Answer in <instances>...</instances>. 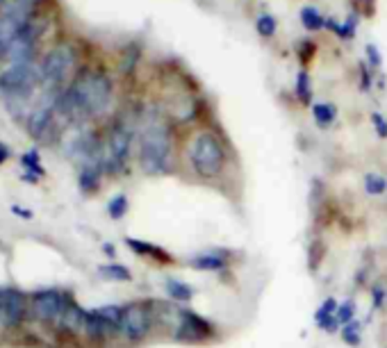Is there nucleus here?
Returning <instances> with one entry per match:
<instances>
[{"label":"nucleus","instance_id":"nucleus-12","mask_svg":"<svg viewBox=\"0 0 387 348\" xmlns=\"http://www.w3.org/2000/svg\"><path fill=\"white\" fill-rule=\"evenodd\" d=\"M228 257L230 253H219V250H207V253H198L189 257V266L194 271H205V273H219L228 269Z\"/></svg>","mask_w":387,"mask_h":348},{"label":"nucleus","instance_id":"nucleus-25","mask_svg":"<svg viewBox=\"0 0 387 348\" xmlns=\"http://www.w3.org/2000/svg\"><path fill=\"white\" fill-rule=\"evenodd\" d=\"M126 212H128V198H126V193H117V196L108 203V214L114 218V221H119V218L126 216Z\"/></svg>","mask_w":387,"mask_h":348},{"label":"nucleus","instance_id":"nucleus-9","mask_svg":"<svg viewBox=\"0 0 387 348\" xmlns=\"http://www.w3.org/2000/svg\"><path fill=\"white\" fill-rule=\"evenodd\" d=\"M71 301L67 296L62 294L58 289H44V291H37L35 296H32V314L39 319V321H46V323H58L60 317L67 310V305Z\"/></svg>","mask_w":387,"mask_h":348},{"label":"nucleus","instance_id":"nucleus-33","mask_svg":"<svg viewBox=\"0 0 387 348\" xmlns=\"http://www.w3.org/2000/svg\"><path fill=\"white\" fill-rule=\"evenodd\" d=\"M103 250H105V255H110V257H114V246H110V244H105V246H103Z\"/></svg>","mask_w":387,"mask_h":348},{"label":"nucleus","instance_id":"nucleus-18","mask_svg":"<svg viewBox=\"0 0 387 348\" xmlns=\"http://www.w3.org/2000/svg\"><path fill=\"white\" fill-rule=\"evenodd\" d=\"M98 273H101V278H105V280H117V282H130L132 280L130 269H126L123 264H105V266H98Z\"/></svg>","mask_w":387,"mask_h":348},{"label":"nucleus","instance_id":"nucleus-3","mask_svg":"<svg viewBox=\"0 0 387 348\" xmlns=\"http://www.w3.org/2000/svg\"><path fill=\"white\" fill-rule=\"evenodd\" d=\"M37 87H42V69H37L32 62L12 64L0 73V94L14 116L32 110L28 103L32 101Z\"/></svg>","mask_w":387,"mask_h":348},{"label":"nucleus","instance_id":"nucleus-2","mask_svg":"<svg viewBox=\"0 0 387 348\" xmlns=\"http://www.w3.org/2000/svg\"><path fill=\"white\" fill-rule=\"evenodd\" d=\"M173 141L169 125L162 119L150 116L144 121L139 132V166L146 175H164L171 171Z\"/></svg>","mask_w":387,"mask_h":348},{"label":"nucleus","instance_id":"nucleus-20","mask_svg":"<svg viewBox=\"0 0 387 348\" xmlns=\"http://www.w3.org/2000/svg\"><path fill=\"white\" fill-rule=\"evenodd\" d=\"M340 335H342V339H344L346 346L358 348L360 342H362V323H360L358 319H353L351 323H346V326H342Z\"/></svg>","mask_w":387,"mask_h":348},{"label":"nucleus","instance_id":"nucleus-5","mask_svg":"<svg viewBox=\"0 0 387 348\" xmlns=\"http://www.w3.org/2000/svg\"><path fill=\"white\" fill-rule=\"evenodd\" d=\"M42 92L48 94H62L64 82L76 69V53L71 46H58L46 55L42 67Z\"/></svg>","mask_w":387,"mask_h":348},{"label":"nucleus","instance_id":"nucleus-11","mask_svg":"<svg viewBox=\"0 0 387 348\" xmlns=\"http://www.w3.org/2000/svg\"><path fill=\"white\" fill-rule=\"evenodd\" d=\"M23 314H26V298H23L21 291L12 287H0V326H19Z\"/></svg>","mask_w":387,"mask_h":348},{"label":"nucleus","instance_id":"nucleus-15","mask_svg":"<svg viewBox=\"0 0 387 348\" xmlns=\"http://www.w3.org/2000/svg\"><path fill=\"white\" fill-rule=\"evenodd\" d=\"M126 244L130 246L137 255H146V257H153V260H160V262H171V255H169L166 250H162V248L155 246V244H148V241L128 237Z\"/></svg>","mask_w":387,"mask_h":348},{"label":"nucleus","instance_id":"nucleus-35","mask_svg":"<svg viewBox=\"0 0 387 348\" xmlns=\"http://www.w3.org/2000/svg\"><path fill=\"white\" fill-rule=\"evenodd\" d=\"M7 3H10V0H0V5H7Z\"/></svg>","mask_w":387,"mask_h":348},{"label":"nucleus","instance_id":"nucleus-27","mask_svg":"<svg viewBox=\"0 0 387 348\" xmlns=\"http://www.w3.org/2000/svg\"><path fill=\"white\" fill-rule=\"evenodd\" d=\"M372 121H374L376 134L381 137V139H387V121H385V116H381V114L376 112V114H372Z\"/></svg>","mask_w":387,"mask_h":348},{"label":"nucleus","instance_id":"nucleus-28","mask_svg":"<svg viewBox=\"0 0 387 348\" xmlns=\"http://www.w3.org/2000/svg\"><path fill=\"white\" fill-rule=\"evenodd\" d=\"M385 287L383 285H376V287H372V301H374V307L376 310H381V307L385 305Z\"/></svg>","mask_w":387,"mask_h":348},{"label":"nucleus","instance_id":"nucleus-13","mask_svg":"<svg viewBox=\"0 0 387 348\" xmlns=\"http://www.w3.org/2000/svg\"><path fill=\"white\" fill-rule=\"evenodd\" d=\"M85 323H87V312L83 307H78L74 301L67 305V310L60 317L58 326L67 333H85Z\"/></svg>","mask_w":387,"mask_h":348},{"label":"nucleus","instance_id":"nucleus-32","mask_svg":"<svg viewBox=\"0 0 387 348\" xmlns=\"http://www.w3.org/2000/svg\"><path fill=\"white\" fill-rule=\"evenodd\" d=\"M10 157V150H7V146H3L0 143V164H3V162Z\"/></svg>","mask_w":387,"mask_h":348},{"label":"nucleus","instance_id":"nucleus-24","mask_svg":"<svg viewBox=\"0 0 387 348\" xmlns=\"http://www.w3.org/2000/svg\"><path fill=\"white\" fill-rule=\"evenodd\" d=\"M276 28H278V21L273 19L271 14H260L255 21V30L260 37H273L276 35Z\"/></svg>","mask_w":387,"mask_h":348},{"label":"nucleus","instance_id":"nucleus-16","mask_svg":"<svg viewBox=\"0 0 387 348\" xmlns=\"http://www.w3.org/2000/svg\"><path fill=\"white\" fill-rule=\"evenodd\" d=\"M301 23L308 32H319L326 28V19L317 7H303L301 10Z\"/></svg>","mask_w":387,"mask_h":348},{"label":"nucleus","instance_id":"nucleus-23","mask_svg":"<svg viewBox=\"0 0 387 348\" xmlns=\"http://www.w3.org/2000/svg\"><path fill=\"white\" fill-rule=\"evenodd\" d=\"M356 312H358V305L353 298H346L344 303L337 305V312H335V317L337 321L342 323V326H346V323H351L353 319H356Z\"/></svg>","mask_w":387,"mask_h":348},{"label":"nucleus","instance_id":"nucleus-17","mask_svg":"<svg viewBox=\"0 0 387 348\" xmlns=\"http://www.w3.org/2000/svg\"><path fill=\"white\" fill-rule=\"evenodd\" d=\"M312 116L317 121L319 128H328L335 121L337 110H335V105H330V103H312Z\"/></svg>","mask_w":387,"mask_h":348},{"label":"nucleus","instance_id":"nucleus-29","mask_svg":"<svg viewBox=\"0 0 387 348\" xmlns=\"http://www.w3.org/2000/svg\"><path fill=\"white\" fill-rule=\"evenodd\" d=\"M367 58H369V64H372V67H381V55H378V48L374 44L367 46Z\"/></svg>","mask_w":387,"mask_h":348},{"label":"nucleus","instance_id":"nucleus-34","mask_svg":"<svg viewBox=\"0 0 387 348\" xmlns=\"http://www.w3.org/2000/svg\"><path fill=\"white\" fill-rule=\"evenodd\" d=\"M0 55H3V39H0Z\"/></svg>","mask_w":387,"mask_h":348},{"label":"nucleus","instance_id":"nucleus-8","mask_svg":"<svg viewBox=\"0 0 387 348\" xmlns=\"http://www.w3.org/2000/svg\"><path fill=\"white\" fill-rule=\"evenodd\" d=\"M216 335V328L212 326V321H207L200 314L191 312L189 307H182L178 310V323H175L171 337L180 344H203L207 339H212Z\"/></svg>","mask_w":387,"mask_h":348},{"label":"nucleus","instance_id":"nucleus-4","mask_svg":"<svg viewBox=\"0 0 387 348\" xmlns=\"http://www.w3.org/2000/svg\"><path fill=\"white\" fill-rule=\"evenodd\" d=\"M187 159L198 177H203V180H216V177L223 175L225 159L228 157H225V150H223V143L219 141V137L209 130H200L189 141Z\"/></svg>","mask_w":387,"mask_h":348},{"label":"nucleus","instance_id":"nucleus-6","mask_svg":"<svg viewBox=\"0 0 387 348\" xmlns=\"http://www.w3.org/2000/svg\"><path fill=\"white\" fill-rule=\"evenodd\" d=\"M155 326H157V321H155L153 303H128V305H123L119 335L123 337L126 342H130V344L144 342Z\"/></svg>","mask_w":387,"mask_h":348},{"label":"nucleus","instance_id":"nucleus-10","mask_svg":"<svg viewBox=\"0 0 387 348\" xmlns=\"http://www.w3.org/2000/svg\"><path fill=\"white\" fill-rule=\"evenodd\" d=\"M39 35H42V26H39V23L32 19L28 26L23 28L10 44H7L3 58H7L12 64L32 62V53H35V48H37Z\"/></svg>","mask_w":387,"mask_h":348},{"label":"nucleus","instance_id":"nucleus-14","mask_svg":"<svg viewBox=\"0 0 387 348\" xmlns=\"http://www.w3.org/2000/svg\"><path fill=\"white\" fill-rule=\"evenodd\" d=\"M164 291H166L169 298H171L173 303H184V305L191 303L194 301V294H196L191 285H187V282H182L178 278H166Z\"/></svg>","mask_w":387,"mask_h":348},{"label":"nucleus","instance_id":"nucleus-30","mask_svg":"<svg viewBox=\"0 0 387 348\" xmlns=\"http://www.w3.org/2000/svg\"><path fill=\"white\" fill-rule=\"evenodd\" d=\"M360 89L362 92H369L372 89V76L365 71V67H362V80H360Z\"/></svg>","mask_w":387,"mask_h":348},{"label":"nucleus","instance_id":"nucleus-21","mask_svg":"<svg viewBox=\"0 0 387 348\" xmlns=\"http://www.w3.org/2000/svg\"><path fill=\"white\" fill-rule=\"evenodd\" d=\"M362 184H365V191L369 196H383L387 191V177L381 173H367Z\"/></svg>","mask_w":387,"mask_h":348},{"label":"nucleus","instance_id":"nucleus-31","mask_svg":"<svg viewBox=\"0 0 387 348\" xmlns=\"http://www.w3.org/2000/svg\"><path fill=\"white\" fill-rule=\"evenodd\" d=\"M12 209H14V212H19L21 218H32V212H30V209H21V207H16V205H14Z\"/></svg>","mask_w":387,"mask_h":348},{"label":"nucleus","instance_id":"nucleus-22","mask_svg":"<svg viewBox=\"0 0 387 348\" xmlns=\"http://www.w3.org/2000/svg\"><path fill=\"white\" fill-rule=\"evenodd\" d=\"M21 162H23V166L30 168V173L26 175V180H32V182H35L39 175H44V168H42V164H39V153H37V150L26 153Z\"/></svg>","mask_w":387,"mask_h":348},{"label":"nucleus","instance_id":"nucleus-19","mask_svg":"<svg viewBox=\"0 0 387 348\" xmlns=\"http://www.w3.org/2000/svg\"><path fill=\"white\" fill-rule=\"evenodd\" d=\"M294 92H296V98L301 101L305 107H312V85H310V76L305 71L298 73Z\"/></svg>","mask_w":387,"mask_h":348},{"label":"nucleus","instance_id":"nucleus-7","mask_svg":"<svg viewBox=\"0 0 387 348\" xmlns=\"http://www.w3.org/2000/svg\"><path fill=\"white\" fill-rule=\"evenodd\" d=\"M132 148V130L130 125L119 121L110 130L108 139L103 143V168L105 173H119L126 166Z\"/></svg>","mask_w":387,"mask_h":348},{"label":"nucleus","instance_id":"nucleus-1","mask_svg":"<svg viewBox=\"0 0 387 348\" xmlns=\"http://www.w3.org/2000/svg\"><path fill=\"white\" fill-rule=\"evenodd\" d=\"M112 94H114V87H112L108 73L83 71L74 80V85L60 94L58 105H55V116L74 121V123L101 116L110 110Z\"/></svg>","mask_w":387,"mask_h":348},{"label":"nucleus","instance_id":"nucleus-26","mask_svg":"<svg viewBox=\"0 0 387 348\" xmlns=\"http://www.w3.org/2000/svg\"><path fill=\"white\" fill-rule=\"evenodd\" d=\"M337 305H340V303H337L333 296H330V298H326V301L319 305V310L314 312V323H321V321H324V319H328V317H335V312H337Z\"/></svg>","mask_w":387,"mask_h":348}]
</instances>
